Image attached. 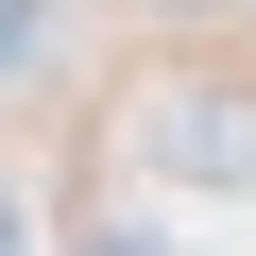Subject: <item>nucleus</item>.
<instances>
[{"label":"nucleus","mask_w":256,"mask_h":256,"mask_svg":"<svg viewBox=\"0 0 256 256\" xmlns=\"http://www.w3.org/2000/svg\"><path fill=\"white\" fill-rule=\"evenodd\" d=\"M0 52H18V0H0Z\"/></svg>","instance_id":"obj_1"},{"label":"nucleus","mask_w":256,"mask_h":256,"mask_svg":"<svg viewBox=\"0 0 256 256\" xmlns=\"http://www.w3.org/2000/svg\"><path fill=\"white\" fill-rule=\"evenodd\" d=\"M102 256H154V239H102Z\"/></svg>","instance_id":"obj_2"}]
</instances>
